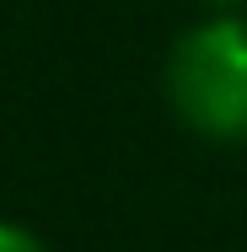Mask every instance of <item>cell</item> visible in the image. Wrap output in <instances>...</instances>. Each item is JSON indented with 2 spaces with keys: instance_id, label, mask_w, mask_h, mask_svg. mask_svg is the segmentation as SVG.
Wrapping results in <instances>:
<instances>
[{
  "instance_id": "obj_1",
  "label": "cell",
  "mask_w": 247,
  "mask_h": 252,
  "mask_svg": "<svg viewBox=\"0 0 247 252\" xmlns=\"http://www.w3.org/2000/svg\"><path fill=\"white\" fill-rule=\"evenodd\" d=\"M177 118L210 140H247V22L215 16L177 38L167 59Z\"/></svg>"
},
{
  "instance_id": "obj_2",
  "label": "cell",
  "mask_w": 247,
  "mask_h": 252,
  "mask_svg": "<svg viewBox=\"0 0 247 252\" xmlns=\"http://www.w3.org/2000/svg\"><path fill=\"white\" fill-rule=\"evenodd\" d=\"M0 252H49L38 236H27L22 225H0Z\"/></svg>"
},
{
  "instance_id": "obj_3",
  "label": "cell",
  "mask_w": 247,
  "mask_h": 252,
  "mask_svg": "<svg viewBox=\"0 0 247 252\" xmlns=\"http://www.w3.org/2000/svg\"><path fill=\"white\" fill-rule=\"evenodd\" d=\"M210 5H237V0H210Z\"/></svg>"
}]
</instances>
